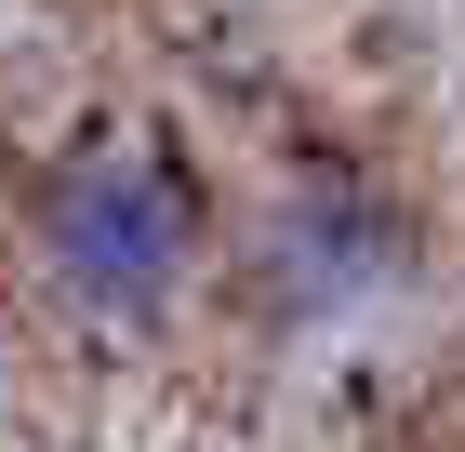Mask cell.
<instances>
[{"label":"cell","instance_id":"obj_2","mask_svg":"<svg viewBox=\"0 0 465 452\" xmlns=\"http://www.w3.org/2000/svg\"><path fill=\"white\" fill-rule=\"evenodd\" d=\"M412 279H426V213L399 200L372 160H292V174H266L252 213L226 226V293H240V319L280 333V347L372 333Z\"/></svg>","mask_w":465,"mask_h":452},{"label":"cell","instance_id":"obj_1","mask_svg":"<svg viewBox=\"0 0 465 452\" xmlns=\"http://www.w3.org/2000/svg\"><path fill=\"white\" fill-rule=\"evenodd\" d=\"M14 253H27L40 306L67 333H107L146 347L173 333L186 293L226 266L213 240V186L160 120H80L27 160V200H14Z\"/></svg>","mask_w":465,"mask_h":452}]
</instances>
